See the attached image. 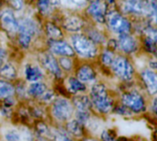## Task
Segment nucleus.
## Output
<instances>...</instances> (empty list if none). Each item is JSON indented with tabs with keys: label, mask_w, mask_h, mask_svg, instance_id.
<instances>
[{
	"label": "nucleus",
	"mask_w": 157,
	"mask_h": 141,
	"mask_svg": "<svg viewBox=\"0 0 157 141\" xmlns=\"http://www.w3.org/2000/svg\"><path fill=\"white\" fill-rule=\"evenodd\" d=\"M91 103L98 111L102 114H107L112 109V101L109 97L106 87L101 84L98 83L92 86L90 91Z\"/></svg>",
	"instance_id": "obj_1"
},
{
	"label": "nucleus",
	"mask_w": 157,
	"mask_h": 141,
	"mask_svg": "<svg viewBox=\"0 0 157 141\" xmlns=\"http://www.w3.org/2000/svg\"><path fill=\"white\" fill-rule=\"evenodd\" d=\"M72 43L75 51L83 57L92 58L97 54V48L93 42L84 35L75 34L72 36Z\"/></svg>",
	"instance_id": "obj_2"
},
{
	"label": "nucleus",
	"mask_w": 157,
	"mask_h": 141,
	"mask_svg": "<svg viewBox=\"0 0 157 141\" xmlns=\"http://www.w3.org/2000/svg\"><path fill=\"white\" fill-rule=\"evenodd\" d=\"M17 30L19 32L18 34L19 43L23 47L27 48L29 45L30 41L36 31V26L34 22L29 18H23L20 21H18Z\"/></svg>",
	"instance_id": "obj_3"
},
{
	"label": "nucleus",
	"mask_w": 157,
	"mask_h": 141,
	"mask_svg": "<svg viewBox=\"0 0 157 141\" xmlns=\"http://www.w3.org/2000/svg\"><path fill=\"white\" fill-rule=\"evenodd\" d=\"M112 71L120 79L123 80H131L133 76V67L128 59L122 56H119L113 59L111 63Z\"/></svg>",
	"instance_id": "obj_4"
},
{
	"label": "nucleus",
	"mask_w": 157,
	"mask_h": 141,
	"mask_svg": "<svg viewBox=\"0 0 157 141\" xmlns=\"http://www.w3.org/2000/svg\"><path fill=\"white\" fill-rule=\"evenodd\" d=\"M52 115L58 121H67L72 116L73 106L64 98H58L54 101L52 108Z\"/></svg>",
	"instance_id": "obj_5"
},
{
	"label": "nucleus",
	"mask_w": 157,
	"mask_h": 141,
	"mask_svg": "<svg viewBox=\"0 0 157 141\" xmlns=\"http://www.w3.org/2000/svg\"><path fill=\"white\" fill-rule=\"evenodd\" d=\"M122 103L134 114L142 113L145 110V103L143 96L137 91L127 92L122 96Z\"/></svg>",
	"instance_id": "obj_6"
},
{
	"label": "nucleus",
	"mask_w": 157,
	"mask_h": 141,
	"mask_svg": "<svg viewBox=\"0 0 157 141\" xmlns=\"http://www.w3.org/2000/svg\"><path fill=\"white\" fill-rule=\"evenodd\" d=\"M109 26L112 31L119 35L127 34L131 30L130 22L121 15L113 12L109 14Z\"/></svg>",
	"instance_id": "obj_7"
},
{
	"label": "nucleus",
	"mask_w": 157,
	"mask_h": 141,
	"mask_svg": "<svg viewBox=\"0 0 157 141\" xmlns=\"http://www.w3.org/2000/svg\"><path fill=\"white\" fill-rule=\"evenodd\" d=\"M88 13L93 17L95 20L99 23H103L105 21V16L107 14L106 3L101 0L94 1L88 7Z\"/></svg>",
	"instance_id": "obj_8"
},
{
	"label": "nucleus",
	"mask_w": 157,
	"mask_h": 141,
	"mask_svg": "<svg viewBox=\"0 0 157 141\" xmlns=\"http://www.w3.org/2000/svg\"><path fill=\"white\" fill-rule=\"evenodd\" d=\"M122 9L126 13L144 14L146 12V4L142 0H124Z\"/></svg>",
	"instance_id": "obj_9"
},
{
	"label": "nucleus",
	"mask_w": 157,
	"mask_h": 141,
	"mask_svg": "<svg viewBox=\"0 0 157 141\" xmlns=\"http://www.w3.org/2000/svg\"><path fill=\"white\" fill-rule=\"evenodd\" d=\"M51 50L53 54L62 56H73L75 52L73 48L65 42L56 40L51 42Z\"/></svg>",
	"instance_id": "obj_10"
},
{
	"label": "nucleus",
	"mask_w": 157,
	"mask_h": 141,
	"mask_svg": "<svg viewBox=\"0 0 157 141\" xmlns=\"http://www.w3.org/2000/svg\"><path fill=\"white\" fill-rule=\"evenodd\" d=\"M2 26L9 32H16L18 27V21L10 10H6L1 15Z\"/></svg>",
	"instance_id": "obj_11"
},
{
	"label": "nucleus",
	"mask_w": 157,
	"mask_h": 141,
	"mask_svg": "<svg viewBox=\"0 0 157 141\" xmlns=\"http://www.w3.org/2000/svg\"><path fill=\"white\" fill-rule=\"evenodd\" d=\"M41 63L43 66L49 70L52 74H53L56 78H61L62 76V71L60 69V66L58 63L56 62V59L53 57L52 54H44L41 57Z\"/></svg>",
	"instance_id": "obj_12"
},
{
	"label": "nucleus",
	"mask_w": 157,
	"mask_h": 141,
	"mask_svg": "<svg viewBox=\"0 0 157 141\" xmlns=\"http://www.w3.org/2000/svg\"><path fill=\"white\" fill-rule=\"evenodd\" d=\"M142 79L151 95H155L157 91L156 74L151 69H146L142 73Z\"/></svg>",
	"instance_id": "obj_13"
},
{
	"label": "nucleus",
	"mask_w": 157,
	"mask_h": 141,
	"mask_svg": "<svg viewBox=\"0 0 157 141\" xmlns=\"http://www.w3.org/2000/svg\"><path fill=\"white\" fill-rule=\"evenodd\" d=\"M118 44L119 47L125 53H132L133 51H135L137 46L136 41L133 37L129 35V33L120 35Z\"/></svg>",
	"instance_id": "obj_14"
},
{
	"label": "nucleus",
	"mask_w": 157,
	"mask_h": 141,
	"mask_svg": "<svg viewBox=\"0 0 157 141\" xmlns=\"http://www.w3.org/2000/svg\"><path fill=\"white\" fill-rule=\"evenodd\" d=\"M83 25H84L83 20L80 18L75 17V16H72V17L66 18L64 22H63V27L67 30L74 31V32L79 31L82 29Z\"/></svg>",
	"instance_id": "obj_15"
},
{
	"label": "nucleus",
	"mask_w": 157,
	"mask_h": 141,
	"mask_svg": "<svg viewBox=\"0 0 157 141\" xmlns=\"http://www.w3.org/2000/svg\"><path fill=\"white\" fill-rule=\"evenodd\" d=\"M96 78V74L92 67L89 66H81L77 71V79H79L81 82H90L94 80Z\"/></svg>",
	"instance_id": "obj_16"
},
{
	"label": "nucleus",
	"mask_w": 157,
	"mask_h": 141,
	"mask_svg": "<svg viewBox=\"0 0 157 141\" xmlns=\"http://www.w3.org/2000/svg\"><path fill=\"white\" fill-rule=\"evenodd\" d=\"M25 77L27 80L30 82H35V81L40 80L43 77V74L38 66L28 65L25 67Z\"/></svg>",
	"instance_id": "obj_17"
},
{
	"label": "nucleus",
	"mask_w": 157,
	"mask_h": 141,
	"mask_svg": "<svg viewBox=\"0 0 157 141\" xmlns=\"http://www.w3.org/2000/svg\"><path fill=\"white\" fill-rule=\"evenodd\" d=\"M73 103L77 111H87L91 108V100L86 95H77L73 99Z\"/></svg>",
	"instance_id": "obj_18"
},
{
	"label": "nucleus",
	"mask_w": 157,
	"mask_h": 141,
	"mask_svg": "<svg viewBox=\"0 0 157 141\" xmlns=\"http://www.w3.org/2000/svg\"><path fill=\"white\" fill-rule=\"evenodd\" d=\"M67 89L72 93H76L86 91V85L76 78H70L67 81Z\"/></svg>",
	"instance_id": "obj_19"
},
{
	"label": "nucleus",
	"mask_w": 157,
	"mask_h": 141,
	"mask_svg": "<svg viewBox=\"0 0 157 141\" xmlns=\"http://www.w3.org/2000/svg\"><path fill=\"white\" fill-rule=\"evenodd\" d=\"M45 91H46V86L39 81L32 82L28 90L29 94L33 97H40Z\"/></svg>",
	"instance_id": "obj_20"
},
{
	"label": "nucleus",
	"mask_w": 157,
	"mask_h": 141,
	"mask_svg": "<svg viewBox=\"0 0 157 141\" xmlns=\"http://www.w3.org/2000/svg\"><path fill=\"white\" fill-rule=\"evenodd\" d=\"M14 92L15 89L10 83L5 80H0V99L9 98L14 94Z\"/></svg>",
	"instance_id": "obj_21"
},
{
	"label": "nucleus",
	"mask_w": 157,
	"mask_h": 141,
	"mask_svg": "<svg viewBox=\"0 0 157 141\" xmlns=\"http://www.w3.org/2000/svg\"><path fill=\"white\" fill-rule=\"evenodd\" d=\"M67 130L70 134L74 135L75 137H81L83 135V128L82 124L79 123L76 119L71 120L67 124Z\"/></svg>",
	"instance_id": "obj_22"
},
{
	"label": "nucleus",
	"mask_w": 157,
	"mask_h": 141,
	"mask_svg": "<svg viewBox=\"0 0 157 141\" xmlns=\"http://www.w3.org/2000/svg\"><path fill=\"white\" fill-rule=\"evenodd\" d=\"M156 45V31L154 29H149L146 31V46L149 51L155 52Z\"/></svg>",
	"instance_id": "obj_23"
},
{
	"label": "nucleus",
	"mask_w": 157,
	"mask_h": 141,
	"mask_svg": "<svg viewBox=\"0 0 157 141\" xmlns=\"http://www.w3.org/2000/svg\"><path fill=\"white\" fill-rule=\"evenodd\" d=\"M0 75L6 79H14L17 76L16 69L10 64H6L0 68Z\"/></svg>",
	"instance_id": "obj_24"
},
{
	"label": "nucleus",
	"mask_w": 157,
	"mask_h": 141,
	"mask_svg": "<svg viewBox=\"0 0 157 141\" xmlns=\"http://www.w3.org/2000/svg\"><path fill=\"white\" fill-rule=\"evenodd\" d=\"M58 0H39V8L41 13L48 14L53 6L58 5Z\"/></svg>",
	"instance_id": "obj_25"
},
{
	"label": "nucleus",
	"mask_w": 157,
	"mask_h": 141,
	"mask_svg": "<svg viewBox=\"0 0 157 141\" xmlns=\"http://www.w3.org/2000/svg\"><path fill=\"white\" fill-rule=\"evenodd\" d=\"M46 31H47V34L53 40V41H56V40H60L62 37H63V34L60 30V29L58 27H56L55 25L52 24V23H48L46 25Z\"/></svg>",
	"instance_id": "obj_26"
},
{
	"label": "nucleus",
	"mask_w": 157,
	"mask_h": 141,
	"mask_svg": "<svg viewBox=\"0 0 157 141\" xmlns=\"http://www.w3.org/2000/svg\"><path fill=\"white\" fill-rule=\"evenodd\" d=\"M61 1L64 6H66L67 7H71V8L83 7L86 3V0H61Z\"/></svg>",
	"instance_id": "obj_27"
},
{
	"label": "nucleus",
	"mask_w": 157,
	"mask_h": 141,
	"mask_svg": "<svg viewBox=\"0 0 157 141\" xmlns=\"http://www.w3.org/2000/svg\"><path fill=\"white\" fill-rule=\"evenodd\" d=\"M76 120L82 125L86 124L89 120V115L87 111H77L76 113Z\"/></svg>",
	"instance_id": "obj_28"
},
{
	"label": "nucleus",
	"mask_w": 157,
	"mask_h": 141,
	"mask_svg": "<svg viewBox=\"0 0 157 141\" xmlns=\"http://www.w3.org/2000/svg\"><path fill=\"white\" fill-rule=\"evenodd\" d=\"M5 139L6 141H19L20 136L16 130H10L5 135Z\"/></svg>",
	"instance_id": "obj_29"
},
{
	"label": "nucleus",
	"mask_w": 157,
	"mask_h": 141,
	"mask_svg": "<svg viewBox=\"0 0 157 141\" xmlns=\"http://www.w3.org/2000/svg\"><path fill=\"white\" fill-rule=\"evenodd\" d=\"M60 64L62 66V67L65 70H71L72 68V61L66 57H63L60 59Z\"/></svg>",
	"instance_id": "obj_30"
},
{
	"label": "nucleus",
	"mask_w": 157,
	"mask_h": 141,
	"mask_svg": "<svg viewBox=\"0 0 157 141\" xmlns=\"http://www.w3.org/2000/svg\"><path fill=\"white\" fill-rule=\"evenodd\" d=\"M6 2L16 10H20L23 7L22 0H6Z\"/></svg>",
	"instance_id": "obj_31"
},
{
	"label": "nucleus",
	"mask_w": 157,
	"mask_h": 141,
	"mask_svg": "<svg viewBox=\"0 0 157 141\" xmlns=\"http://www.w3.org/2000/svg\"><path fill=\"white\" fill-rule=\"evenodd\" d=\"M112 61H113V56H112L111 53L106 52V53L103 54V55H102V62H103L104 65H107V66L111 65Z\"/></svg>",
	"instance_id": "obj_32"
},
{
	"label": "nucleus",
	"mask_w": 157,
	"mask_h": 141,
	"mask_svg": "<svg viewBox=\"0 0 157 141\" xmlns=\"http://www.w3.org/2000/svg\"><path fill=\"white\" fill-rule=\"evenodd\" d=\"M101 139L103 141H118L108 130H105L101 134Z\"/></svg>",
	"instance_id": "obj_33"
},
{
	"label": "nucleus",
	"mask_w": 157,
	"mask_h": 141,
	"mask_svg": "<svg viewBox=\"0 0 157 141\" xmlns=\"http://www.w3.org/2000/svg\"><path fill=\"white\" fill-rule=\"evenodd\" d=\"M116 113L118 115H129L131 113V111L123 105V106H120L119 108H117Z\"/></svg>",
	"instance_id": "obj_34"
},
{
	"label": "nucleus",
	"mask_w": 157,
	"mask_h": 141,
	"mask_svg": "<svg viewBox=\"0 0 157 141\" xmlns=\"http://www.w3.org/2000/svg\"><path fill=\"white\" fill-rule=\"evenodd\" d=\"M56 141H73L69 137L64 134H59L56 138Z\"/></svg>",
	"instance_id": "obj_35"
},
{
	"label": "nucleus",
	"mask_w": 157,
	"mask_h": 141,
	"mask_svg": "<svg viewBox=\"0 0 157 141\" xmlns=\"http://www.w3.org/2000/svg\"><path fill=\"white\" fill-rule=\"evenodd\" d=\"M4 59H5V52L3 51V49L0 48V66L3 63Z\"/></svg>",
	"instance_id": "obj_36"
},
{
	"label": "nucleus",
	"mask_w": 157,
	"mask_h": 141,
	"mask_svg": "<svg viewBox=\"0 0 157 141\" xmlns=\"http://www.w3.org/2000/svg\"><path fill=\"white\" fill-rule=\"evenodd\" d=\"M153 108H154V113H155V108H156V100H155V101H154Z\"/></svg>",
	"instance_id": "obj_37"
},
{
	"label": "nucleus",
	"mask_w": 157,
	"mask_h": 141,
	"mask_svg": "<svg viewBox=\"0 0 157 141\" xmlns=\"http://www.w3.org/2000/svg\"><path fill=\"white\" fill-rule=\"evenodd\" d=\"M84 141H97V140H95V139H85Z\"/></svg>",
	"instance_id": "obj_38"
}]
</instances>
